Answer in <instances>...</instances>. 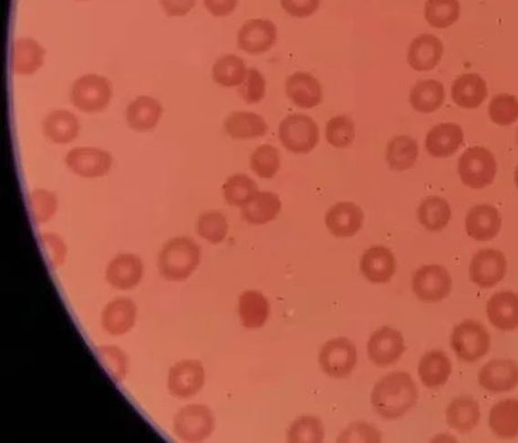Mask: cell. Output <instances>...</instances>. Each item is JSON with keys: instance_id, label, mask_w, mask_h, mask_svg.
Here are the masks:
<instances>
[{"instance_id": "6da1fadb", "label": "cell", "mask_w": 518, "mask_h": 443, "mask_svg": "<svg viewBox=\"0 0 518 443\" xmlns=\"http://www.w3.org/2000/svg\"><path fill=\"white\" fill-rule=\"evenodd\" d=\"M419 398L416 384L407 373H392L382 377L374 386L371 401L378 416L387 420L404 417L416 406Z\"/></svg>"}, {"instance_id": "7a4b0ae2", "label": "cell", "mask_w": 518, "mask_h": 443, "mask_svg": "<svg viewBox=\"0 0 518 443\" xmlns=\"http://www.w3.org/2000/svg\"><path fill=\"white\" fill-rule=\"evenodd\" d=\"M201 263V248L193 239L177 237L168 241L157 260L158 271L167 282L187 281Z\"/></svg>"}, {"instance_id": "3957f363", "label": "cell", "mask_w": 518, "mask_h": 443, "mask_svg": "<svg viewBox=\"0 0 518 443\" xmlns=\"http://www.w3.org/2000/svg\"><path fill=\"white\" fill-rule=\"evenodd\" d=\"M451 345L460 360L471 364L489 353L492 338L481 322L467 320L454 327Z\"/></svg>"}, {"instance_id": "277c9868", "label": "cell", "mask_w": 518, "mask_h": 443, "mask_svg": "<svg viewBox=\"0 0 518 443\" xmlns=\"http://www.w3.org/2000/svg\"><path fill=\"white\" fill-rule=\"evenodd\" d=\"M458 170L465 186L482 190L492 184L497 173V162L486 148H469L459 159Z\"/></svg>"}, {"instance_id": "5b68a950", "label": "cell", "mask_w": 518, "mask_h": 443, "mask_svg": "<svg viewBox=\"0 0 518 443\" xmlns=\"http://www.w3.org/2000/svg\"><path fill=\"white\" fill-rule=\"evenodd\" d=\"M215 421L213 412L203 404H189L176 413L172 431L184 442H202L212 435Z\"/></svg>"}, {"instance_id": "8992f818", "label": "cell", "mask_w": 518, "mask_h": 443, "mask_svg": "<svg viewBox=\"0 0 518 443\" xmlns=\"http://www.w3.org/2000/svg\"><path fill=\"white\" fill-rule=\"evenodd\" d=\"M112 94V85L108 78L89 74L75 81L70 99L75 108L81 112L98 113L108 108Z\"/></svg>"}, {"instance_id": "52a82bcc", "label": "cell", "mask_w": 518, "mask_h": 443, "mask_svg": "<svg viewBox=\"0 0 518 443\" xmlns=\"http://www.w3.org/2000/svg\"><path fill=\"white\" fill-rule=\"evenodd\" d=\"M278 137L287 150L297 154L309 153L318 146L319 129L306 115H289L280 125Z\"/></svg>"}, {"instance_id": "ba28073f", "label": "cell", "mask_w": 518, "mask_h": 443, "mask_svg": "<svg viewBox=\"0 0 518 443\" xmlns=\"http://www.w3.org/2000/svg\"><path fill=\"white\" fill-rule=\"evenodd\" d=\"M205 369L201 361L184 359L171 366L167 376V389L172 397L189 399L202 391Z\"/></svg>"}, {"instance_id": "9c48e42d", "label": "cell", "mask_w": 518, "mask_h": 443, "mask_svg": "<svg viewBox=\"0 0 518 443\" xmlns=\"http://www.w3.org/2000/svg\"><path fill=\"white\" fill-rule=\"evenodd\" d=\"M319 364L323 372L330 377L347 378L357 364V348L347 338L329 340L320 350Z\"/></svg>"}, {"instance_id": "30bf717a", "label": "cell", "mask_w": 518, "mask_h": 443, "mask_svg": "<svg viewBox=\"0 0 518 443\" xmlns=\"http://www.w3.org/2000/svg\"><path fill=\"white\" fill-rule=\"evenodd\" d=\"M412 290L420 301L438 303L449 296L452 278L444 267L430 264L416 271L412 276Z\"/></svg>"}, {"instance_id": "8fae6325", "label": "cell", "mask_w": 518, "mask_h": 443, "mask_svg": "<svg viewBox=\"0 0 518 443\" xmlns=\"http://www.w3.org/2000/svg\"><path fill=\"white\" fill-rule=\"evenodd\" d=\"M145 264L142 259L134 253H119L105 269V279L109 286L117 291H132L140 285Z\"/></svg>"}, {"instance_id": "7c38bea8", "label": "cell", "mask_w": 518, "mask_h": 443, "mask_svg": "<svg viewBox=\"0 0 518 443\" xmlns=\"http://www.w3.org/2000/svg\"><path fill=\"white\" fill-rule=\"evenodd\" d=\"M65 162L69 170L83 178H98L111 170V153L98 148L79 147L67 153Z\"/></svg>"}, {"instance_id": "4fadbf2b", "label": "cell", "mask_w": 518, "mask_h": 443, "mask_svg": "<svg viewBox=\"0 0 518 443\" xmlns=\"http://www.w3.org/2000/svg\"><path fill=\"white\" fill-rule=\"evenodd\" d=\"M469 273L470 278L476 285L488 290L496 286L506 276V258L495 249L481 250L474 254Z\"/></svg>"}, {"instance_id": "5bb4252c", "label": "cell", "mask_w": 518, "mask_h": 443, "mask_svg": "<svg viewBox=\"0 0 518 443\" xmlns=\"http://www.w3.org/2000/svg\"><path fill=\"white\" fill-rule=\"evenodd\" d=\"M406 350L404 336L391 327H381L374 332L368 342V358L378 367L397 363Z\"/></svg>"}, {"instance_id": "9a60e30c", "label": "cell", "mask_w": 518, "mask_h": 443, "mask_svg": "<svg viewBox=\"0 0 518 443\" xmlns=\"http://www.w3.org/2000/svg\"><path fill=\"white\" fill-rule=\"evenodd\" d=\"M138 307L131 298L117 297L109 301L100 315V325L105 334L123 336L137 324Z\"/></svg>"}, {"instance_id": "2e32d148", "label": "cell", "mask_w": 518, "mask_h": 443, "mask_svg": "<svg viewBox=\"0 0 518 443\" xmlns=\"http://www.w3.org/2000/svg\"><path fill=\"white\" fill-rule=\"evenodd\" d=\"M478 379L488 392H511L518 386V365L514 360L493 359L483 366Z\"/></svg>"}, {"instance_id": "e0dca14e", "label": "cell", "mask_w": 518, "mask_h": 443, "mask_svg": "<svg viewBox=\"0 0 518 443\" xmlns=\"http://www.w3.org/2000/svg\"><path fill=\"white\" fill-rule=\"evenodd\" d=\"M277 30L267 19H251L238 32V46L249 55H261L275 45Z\"/></svg>"}, {"instance_id": "ac0fdd59", "label": "cell", "mask_w": 518, "mask_h": 443, "mask_svg": "<svg viewBox=\"0 0 518 443\" xmlns=\"http://www.w3.org/2000/svg\"><path fill=\"white\" fill-rule=\"evenodd\" d=\"M502 230V216L495 206L479 204L469 211L465 219V231L477 241L495 239Z\"/></svg>"}, {"instance_id": "d6986e66", "label": "cell", "mask_w": 518, "mask_h": 443, "mask_svg": "<svg viewBox=\"0 0 518 443\" xmlns=\"http://www.w3.org/2000/svg\"><path fill=\"white\" fill-rule=\"evenodd\" d=\"M363 222V211L349 201L334 205L326 215V225L330 233L338 238L354 237L362 229Z\"/></svg>"}, {"instance_id": "ffe728a7", "label": "cell", "mask_w": 518, "mask_h": 443, "mask_svg": "<svg viewBox=\"0 0 518 443\" xmlns=\"http://www.w3.org/2000/svg\"><path fill=\"white\" fill-rule=\"evenodd\" d=\"M463 141L461 127L455 123H442L436 125L427 134L425 147L431 157L448 158L459 150Z\"/></svg>"}, {"instance_id": "44dd1931", "label": "cell", "mask_w": 518, "mask_h": 443, "mask_svg": "<svg viewBox=\"0 0 518 443\" xmlns=\"http://www.w3.org/2000/svg\"><path fill=\"white\" fill-rule=\"evenodd\" d=\"M444 46L439 37L421 35L411 42L408 64L416 71H430L442 60Z\"/></svg>"}, {"instance_id": "7402d4cb", "label": "cell", "mask_w": 518, "mask_h": 443, "mask_svg": "<svg viewBox=\"0 0 518 443\" xmlns=\"http://www.w3.org/2000/svg\"><path fill=\"white\" fill-rule=\"evenodd\" d=\"M487 315L491 324L502 331H513L518 327V294L501 292L492 295L487 303Z\"/></svg>"}, {"instance_id": "603a6c76", "label": "cell", "mask_w": 518, "mask_h": 443, "mask_svg": "<svg viewBox=\"0 0 518 443\" xmlns=\"http://www.w3.org/2000/svg\"><path fill=\"white\" fill-rule=\"evenodd\" d=\"M396 258L385 247H373L364 252L361 259V271L364 277L374 283L390 281L396 273Z\"/></svg>"}, {"instance_id": "cb8c5ba5", "label": "cell", "mask_w": 518, "mask_h": 443, "mask_svg": "<svg viewBox=\"0 0 518 443\" xmlns=\"http://www.w3.org/2000/svg\"><path fill=\"white\" fill-rule=\"evenodd\" d=\"M162 117V106L150 96H140L130 103L126 118L134 131L146 132L155 129Z\"/></svg>"}, {"instance_id": "d4e9b609", "label": "cell", "mask_w": 518, "mask_h": 443, "mask_svg": "<svg viewBox=\"0 0 518 443\" xmlns=\"http://www.w3.org/2000/svg\"><path fill=\"white\" fill-rule=\"evenodd\" d=\"M452 99L462 108H479L488 96L486 81L477 74H464L458 77L452 85Z\"/></svg>"}, {"instance_id": "484cf974", "label": "cell", "mask_w": 518, "mask_h": 443, "mask_svg": "<svg viewBox=\"0 0 518 443\" xmlns=\"http://www.w3.org/2000/svg\"><path fill=\"white\" fill-rule=\"evenodd\" d=\"M286 95L301 108H313L323 99L318 79L306 72H297L289 77L286 80Z\"/></svg>"}, {"instance_id": "4316f807", "label": "cell", "mask_w": 518, "mask_h": 443, "mask_svg": "<svg viewBox=\"0 0 518 443\" xmlns=\"http://www.w3.org/2000/svg\"><path fill=\"white\" fill-rule=\"evenodd\" d=\"M46 50L33 38H19L14 42L12 50V68L17 75L35 74L45 62Z\"/></svg>"}, {"instance_id": "83f0119b", "label": "cell", "mask_w": 518, "mask_h": 443, "mask_svg": "<svg viewBox=\"0 0 518 443\" xmlns=\"http://www.w3.org/2000/svg\"><path fill=\"white\" fill-rule=\"evenodd\" d=\"M43 133L57 144L73 142L79 134V120L69 110H54L47 115L42 123Z\"/></svg>"}, {"instance_id": "f1b7e54d", "label": "cell", "mask_w": 518, "mask_h": 443, "mask_svg": "<svg viewBox=\"0 0 518 443\" xmlns=\"http://www.w3.org/2000/svg\"><path fill=\"white\" fill-rule=\"evenodd\" d=\"M452 373V364L442 350H431L421 358L419 375L427 388H439L448 382Z\"/></svg>"}, {"instance_id": "f546056e", "label": "cell", "mask_w": 518, "mask_h": 443, "mask_svg": "<svg viewBox=\"0 0 518 443\" xmlns=\"http://www.w3.org/2000/svg\"><path fill=\"white\" fill-rule=\"evenodd\" d=\"M282 210L280 197L271 191H258L242 207L243 219L253 225H264L275 220Z\"/></svg>"}, {"instance_id": "4dcf8cb0", "label": "cell", "mask_w": 518, "mask_h": 443, "mask_svg": "<svg viewBox=\"0 0 518 443\" xmlns=\"http://www.w3.org/2000/svg\"><path fill=\"white\" fill-rule=\"evenodd\" d=\"M239 317L247 329H259L265 325L270 315V303L262 293L243 292L238 301Z\"/></svg>"}, {"instance_id": "1f68e13d", "label": "cell", "mask_w": 518, "mask_h": 443, "mask_svg": "<svg viewBox=\"0 0 518 443\" xmlns=\"http://www.w3.org/2000/svg\"><path fill=\"white\" fill-rule=\"evenodd\" d=\"M481 407L476 399L470 397L455 398L446 409V421L453 430L469 433L478 425Z\"/></svg>"}, {"instance_id": "d6a6232c", "label": "cell", "mask_w": 518, "mask_h": 443, "mask_svg": "<svg viewBox=\"0 0 518 443\" xmlns=\"http://www.w3.org/2000/svg\"><path fill=\"white\" fill-rule=\"evenodd\" d=\"M228 136L237 139H256L265 136L268 125L261 115L252 112H236L224 122Z\"/></svg>"}, {"instance_id": "836d02e7", "label": "cell", "mask_w": 518, "mask_h": 443, "mask_svg": "<svg viewBox=\"0 0 518 443\" xmlns=\"http://www.w3.org/2000/svg\"><path fill=\"white\" fill-rule=\"evenodd\" d=\"M489 427L502 439L518 437V401L505 399L495 404L489 416Z\"/></svg>"}, {"instance_id": "e575fe53", "label": "cell", "mask_w": 518, "mask_h": 443, "mask_svg": "<svg viewBox=\"0 0 518 443\" xmlns=\"http://www.w3.org/2000/svg\"><path fill=\"white\" fill-rule=\"evenodd\" d=\"M445 89L438 80H421L412 88L409 100L412 108L417 112L430 114L438 110L443 105Z\"/></svg>"}, {"instance_id": "d590c367", "label": "cell", "mask_w": 518, "mask_h": 443, "mask_svg": "<svg viewBox=\"0 0 518 443\" xmlns=\"http://www.w3.org/2000/svg\"><path fill=\"white\" fill-rule=\"evenodd\" d=\"M452 216L451 207L442 197H427L417 210V218L426 230L439 232L448 226Z\"/></svg>"}, {"instance_id": "8d00e7d4", "label": "cell", "mask_w": 518, "mask_h": 443, "mask_svg": "<svg viewBox=\"0 0 518 443\" xmlns=\"http://www.w3.org/2000/svg\"><path fill=\"white\" fill-rule=\"evenodd\" d=\"M420 148L416 139L400 136L392 139L387 147V162L392 170L405 171L415 166Z\"/></svg>"}, {"instance_id": "74e56055", "label": "cell", "mask_w": 518, "mask_h": 443, "mask_svg": "<svg viewBox=\"0 0 518 443\" xmlns=\"http://www.w3.org/2000/svg\"><path fill=\"white\" fill-rule=\"evenodd\" d=\"M247 71L242 57L227 55L215 61L212 76L215 83L220 86L237 87L246 78Z\"/></svg>"}, {"instance_id": "f35d334b", "label": "cell", "mask_w": 518, "mask_h": 443, "mask_svg": "<svg viewBox=\"0 0 518 443\" xmlns=\"http://www.w3.org/2000/svg\"><path fill=\"white\" fill-rule=\"evenodd\" d=\"M461 13L459 0H427L425 18L431 27L448 28L458 22Z\"/></svg>"}, {"instance_id": "ab89813d", "label": "cell", "mask_w": 518, "mask_h": 443, "mask_svg": "<svg viewBox=\"0 0 518 443\" xmlns=\"http://www.w3.org/2000/svg\"><path fill=\"white\" fill-rule=\"evenodd\" d=\"M100 365L114 382H123L130 372L128 355L118 345H100L98 350Z\"/></svg>"}, {"instance_id": "60d3db41", "label": "cell", "mask_w": 518, "mask_h": 443, "mask_svg": "<svg viewBox=\"0 0 518 443\" xmlns=\"http://www.w3.org/2000/svg\"><path fill=\"white\" fill-rule=\"evenodd\" d=\"M223 191L229 205L243 207L257 194L258 186L251 177L239 173L228 178Z\"/></svg>"}, {"instance_id": "b9f144b4", "label": "cell", "mask_w": 518, "mask_h": 443, "mask_svg": "<svg viewBox=\"0 0 518 443\" xmlns=\"http://www.w3.org/2000/svg\"><path fill=\"white\" fill-rule=\"evenodd\" d=\"M325 439V428L318 417L305 416L292 423L287 442L291 443H320Z\"/></svg>"}, {"instance_id": "7bdbcfd3", "label": "cell", "mask_w": 518, "mask_h": 443, "mask_svg": "<svg viewBox=\"0 0 518 443\" xmlns=\"http://www.w3.org/2000/svg\"><path fill=\"white\" fill-rule=\"evenodd\" d=\"M59 200L54 191L35 190L28 195V209L31 218L37 224H45L57 213Z\"/></svg>"}, {"instance_id": "ee69618b", "label": "cell", "mask_w": 518, "mask_h": 443, "mask_svg": "<svg viewBox=\"0 0 518 443\" xmlns=\"http://www.w3.org/2000/svg\"><path fill=\"white\" fill-rule=\"evenodd\" d=\"M196 231L201 238L212 244L222 243L227 238L229 225L225 216L217 211H205L200 216Z\"/></svg>"}, {"instance_id": "f6af8a7d", "label": "cell", "mask_w": 518, "mask_h": 443, "mask_svg": "<svg viewBox=\"0 0 518 443\" xmlns=\"http://www.w3.org/2000/svg\"><path fill=\"white\" fill-rule=\"evenodd\" d=\"M251 167L258 177L265 178V180L275 177L281 168L280 152L275 147L264 144L253 152Z\"/></svg>"}, {"instance_id": "bcb514c9", "label": "cell", "mask_w": 518, "mask_h": 443, "mask_svg": "<svg viewBox=\"0 0 518 443\" xmlns=\"http://www.w3.org/2000/svg\"><path fill=\"white\" fill-rule=\"evenodd\" d=\"M489 118L493 123L507 127L518 119V99L516 96L501 94L495 96L489 104Z\"/></svg>"}, {"instance_id": "7dc6e473", "label": "cell", "mask_w": 518, "mask_h": 443, "mask_svg": "<svg viewBox=\"0 0 518 443\" xmlns=\"http://www.w3.org/2000/svg\"><path fill=\"white\" fill-rule=\"evenodd\" d=\"M355 138L353 120L345 115H338L329 120L326 128V139L335 148L344 149L351 146Z\"/></svg>"}, {"instance_id": "c3c4849f", "label": "cell", "mask_w": 518, "mask_h": 443, "mask_svg": "<svg viewBox=\"0 0 518 443\" xmlns=\"http://www.w3.org/2000/svg\"><path fill=\"white\" fill-rule=\"evenodd\" d=\"M40 247L47 264L57 271L66 263L68 257V247L65 240L55 232H45L40 235Z\"/></svg>"}, {"instance_id": "681fc988", "label": "cell", "mask_w": 518, "mask_h": 443, "mask_svg": "<svg viewBox=\"0 0 518 443\" xmlns=\"http://www.w3.org/2000/svg\"><path fill=\"white\" fill-rule=\"evenodd\" d=\"M266 93V81L257 69H248L246 78L239 86V94L244 102L256 104L261 102Z\"/></svg>"}, {"instance_id": "f907efd6", "label": "cell", "mask_w": 518, "mask_h": 443, "mask_svg": "<svg viewBox=\"0 0 518 443\" xmlns=\"http://www.w3.org/2000/svg\"><path fill=\"white\" fill-rule=\"evenodd\" d=\"M340 443L351 442H381V433L376 427L368 422H355L338 437Z\"/></svg>"}, {"instance_id": "816d5d0a", "label": "cell", "mask_w": 518, "mask_h": 443, "mask_svg": "<svg viewBox=\"0 0 518 443\" xmlns=\"http://www.w3.org/2000/svg\"><path fill=\"white\" fill-rule=\"evenodd\" d=\"M321 0H281L283 9L294 17L305 18L318 11Z\"/></svg>"}, {"instance_id": "f5cc1de1", "label": "cell", "mask_w": 518, "mask_h": 443, "mask_svg": "<svg viewBox=\"0 0 518 443\" xmlns=\"http://www.w3.org/2000/svg\"><path fill=\"white\" fill-rule=\"evenodd\" d=\"M196 0H161L164 12L171 17L185 16L194 8Z\"/></svg>"}, {"instance_id": "db71d44e", "label": "cell", "mask_w": 518, "mask_h": 443, "mask_svg": "<svg viewBox=\"0 0 518 443\" xmlns=\"http://www.w3.org/2000/svg\"><path fill=\"white\" fill-rule=\"evenodd\" d=\"M238 0H204V5L211 15L225 17L236 9Z\"/></svg>"}, {"instance_id": "11a10c76", "label": "cell", "mask_w": 518, "mask_h": 443, "mask_svg": "<svg viewBox=\"0 0 518 443\" xmlns=\"http://www.w3.org/2000/svg\"><path fill=\"white\" fill-rule=\"evenodd\" d=\"M514 180H515V184L518 188V166L516 167V170H515V173H514Z\"/></svg>"}, {"instance_id": "9f6ffc18", "label": "cell", "mask_w": 518, "mask_h": 443, "mask_svg": "<svg viewBox=\"0 0 518 443\" xmlns=\"http://www.w3.org/2000/svg\"><path fill=\"white\" fill-rule=\"evenodd\" d=\"M515 138H516V142H517V144H518V129H517V132H516V137H515Z\"/></svg>"}]
</instances>
